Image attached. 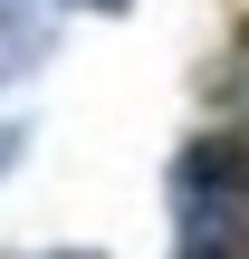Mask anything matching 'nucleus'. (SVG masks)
Listing matches in <instances>:
<instances>
[{
  "label": "nucleus",
  "mask_w": 249,
  "mask_h": 259,
  "mask_svg": "<svg viewBox=\"0 0 249 259\" xmlns=\"http://www.w3.org/2000/svg\"><path fill=\"white\" fill-rule=\"evenodd\" d=\"M173 259H249V135H192L173 154Z\"/></svg>",
  "instance_id": "f257e3e1"
},
{
  "label": "nucleus",
  "mask_w": 249,
  "mask_h": 259,
  "mask_svg": "<svg viewBox=\"0 0 249 259\" xmlns=\"http://www.w3.org/2000/svg\"><path fill=\"white\" fill-rule=\"evenodd\" d=\"M10 48H38V29H29V19H19V0H0V67H19V58H10Z\"/></svg>",
  "instance_id": "f03ea898"
},
{
  "label": "nucleus",
  "mask_w": 249,
  "mask_h": 259,
  "mask_svg": "<svg viewBox=\"0 0 249 259\" xmlns=\"http://www.w3.org/2000/svg\"><path fill=\"white\" fill-rule=\"evenodd\" d=\"M19 144H29V135H19V125H0V173L19 163Z\"/></svg>",
  "instance_id": "7ed1b4c3"
},
{
  "label": "nucleus",
  "mask_w": 249,
  "mask_h": 259,
  "mask_svg": "<svg viewBox=\"0 0 249 259\" xmlns=\"http://www.w3.org/2000/svg\"><path fill=\"white\" fill-rule=\"evenodd\" d=\"M77 10H125V0H77Z\"/></svg>",
  "instance_id": "20e7f679"
},
{
  "label": "nucleus",
  "mask_w": 249,
  "mask_h": 259,
  "mask_svg": "<svg viewBox=\"0 0 249 259\" xmlns=\"http://www.w3.org/2000/svg\"><path fill=\"white\" fill-rule=\"evenodd\" d=\"M67 259H86V250H67Z\"/></svg>",
  "instance_id": "39448f33"
}]
</instances>
